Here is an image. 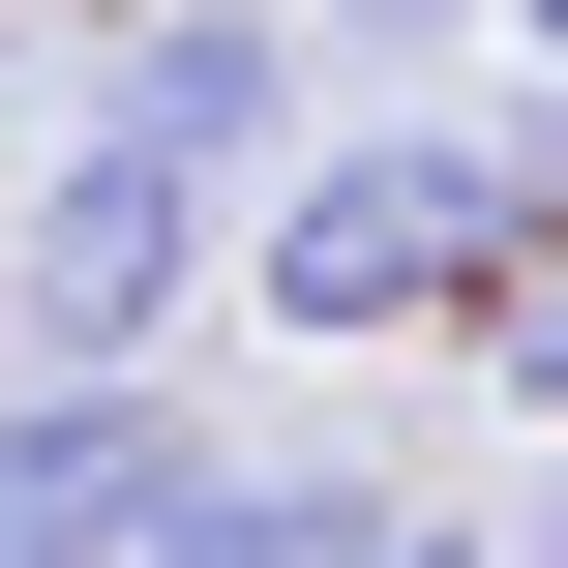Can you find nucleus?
Listing matches in <instances>:
<instances>
[{
    "label": "nucleus",
    "mask_w": 568,
    "mask_h": 568,
    "mask_svg": "<svg viewBox=\"0 0 568 568\" xmlns=\"http://www.w3.org/2000/svg\"><path fill=\"white\" fill-rule=\"evenodd\" d=\"M90 120H120V150H180V180L240 210V180L300 150V0H150V30L90 60Z\"/></svg>",
    "instance_id": "20e7f679"
},
{
    "label": "nucleus",
    "mask_w": 568,
    "mask_h": 568,
    "mask_svg": "<svg viewBox=\"0 0 568 568\" xmlns=\"http://www.w3.org/2000/svg\"><path fill=\"white\" fill-rule=\"evenodd\" d=\"M539 210H568V120H359V150H300V180L240 210V300H270L300 359L479 329V300L539 270Z\"/></svg>",
    "instance_id": "f257e3e1"
},
{
    "label": "nucleus",
    "mask_w": 568,
    "mask_h": 568,
    "mask_svg": "<svg viewBox=\"0 0 568 568\" xmlns=\"http://www.w3.org/2000/svg\"><path fill=\"white\" fill-rule=\"evenodd\" d=\"M329 568H479V539H449V509H359V539H329Z\"/></svg>",
    "instance_id": "6e6552de"
},
{
    "label": "nucleus",
    "mask_w": 568,
    "mask_h": 568,
    "mask_svg": "<svg viewBox=\"0 0 568 568\" xmlns=\"http://www.w3.org/2000/svg\"><path fill=\"white\" fill-rule=\"evenodd\" d=\"M539 568H568V509H539Z\"/></svg>",
    "instance_id": "9d476101"
},
{
    "label": "nucleus",
    "mask_w": 568,
    "mask_h": 568,
    "mask_svg": "<svg viewBox=\"0 0 568 568\" xmlns=\"http://www.w3.org/2000/svg\"><path fill=\"white\" fill-rule=\"evenodd\" d=\"M180 479H210V419H150V389H0V568H150L180 539Z\"/></svg>",
    "instance_id": "7ed1b4c3"
},
{
    "label": "nucleus",
    "mask_w": 568,
    "mask_h": 568,
    "mask_svg": "<svg viewBox=\"0 0 568 568\" xmlns=\"http://www.w3.org/2000/svg\"><path fill=\"white\" fill-rule=\"evenodd\" d=\"M479 329H509V389H539V419H568V210H539V270H509Z\"/></svg>",
    "instance_id": "423d86ee"
},
{
    "label": "nucleus",
    "mask_w": 568,
    "mask_h": 568,
    "mask_svg": "<svg viewBox=\"0 0 568 568\" xmlns=\"http://www.w3.org/2000/svg\"><path fill=\"white\" fill-rule=\"evenodd\" d=\"M0 300H30V359H60V389H150V329L210 300V180H180V150H120V120H60V180H30Z\"/></svg>",
    "instance_id": "f03ea898"
},
{
    "label": "nucleus",
    "mask_w": 568,
    "mask_h": 568,
    "mask_svg": "<svg viewBox=\"0 0 568 568\" xmlns=\"http://www.w3.org/2000/svg\"><path fill=\"white\" fill-rule=\"evenodd\" d=\"M300 30H329V60H449L479 0H300Z\"/></svg>",
    "instance_id": "0eeeda50"
},
{
    "label": "nucleus",
    "mask_w": 568,
    "mask_h": 568,
    "mask_svg": "<svg viewBox=\"0 0 568 568\" xmlns=\"http://www.w3.org/2000/svg\"><path fill=\"white\" fill-rule=\"evenodd\" d=\"M359 509H389V479H329V449H210V479H180V539H150V568H329Z\"/></svg>",
    "instance_id": "39448f33"
},
{
    "label": "nucleus",
    "mask_w": 568,
    "mask_h": 568,
    "mask_svg": "<svg viewBox=\"0 0 568 568\" xmlns=\"http://www.w3.org/2000/svg\"><path fill=\"white\" fill-rule=\"evenodd\" d=\"M509 30H539V90H568V0H509Z\"/></svg>",
    "instance_id": "1a4fd4ad"
}]
</instances>
